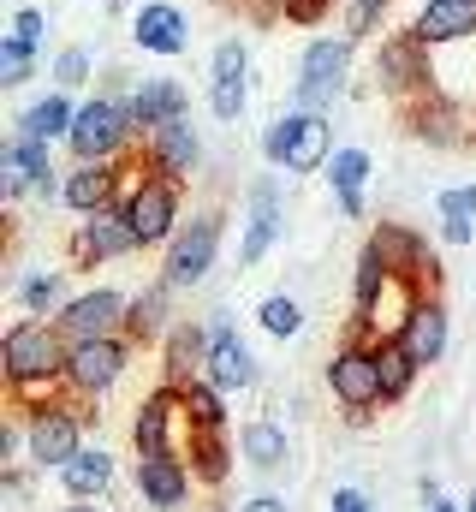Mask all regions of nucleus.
I'll use <instances>...</instances> for the list:
<instances>
[{"label":"nucleus","instance_id":"f257e3e1","mask_svg":"<svg viewBox=\"0 0 476 512\" xmlns=\"http://www.w3.org/2000/svg\"><path fill=\"white\" fill-rule=\"evenodd\" d=\"M66 352L72 340L60 334L54 316H18L0 340V370H6V393L18 411L66 399Z\"/></svg>","mask_w":476,"mask_h":512},{"label":"nucleus","instance_id":"f03ea898","mask_svg":"<svg viewBox=\"0 0 476 512\" xmlns=\"http://www.w3.org/2000/svg\"><path fill=\"white\" fill-rule=\"evenodd\" d=\"M352 66H357V36L346 30H328V36H310L304 54H298V78H292V108H310V114H334L352 90Z\"/></svg>","mask_w":476,"mask_h":512},{"label":"nucleus","instance_id":"7ed1b4c3","mask_svg":"<svg viewBox=\"0 0 476 512\" xmlns=\"http://www.w3.org/2000/svg\"><path fill=\"white\" fill-rule=\"evenodd\" d=\"M137 143H143V137H137V120H131V102H125V90L114 84V90L78 102L66 155H72V161H125Z\"/></svg>","mask_w":476,"mask_h":512},{"label":"nucleus","instance_id":"20e7f679","mask_svg":"<svg viewBox=\"0 0 476 512\" xmlns=\"http://www.w3.org/2000/svg\"><path fill=\"white\" fill-rule=\"evenodd\" d=\"M262 155L274 173H322L334 155V114H310V108H286L262 131Z\"/></svg>","mask_w":476,"mask_h":512},{"label":"nucleus","instance_id":"39448f33","mask_svg":"<svg viewBox=\"0 0 476 512\" xmlns=\"http://www.w3.org/2000/svg\"><path fill=\"white\" fill-rule=\"evenodd\" d=\"M119 203H125V215L137 227V245L143 251H167L173 233L185 227V185L167 179V173H137Z\"/></svg>","mask_w":476,"mask_h":512},{"label":"nucleus","instance_id":"423d86ee","mask_svg":"<svg viewBox=\"0 0 476 512\" xmlns=\"http://www.w3.org/2000/svg\"><path fill=\"white\" fill-rule=\"evenodd\" d=\"M84 453V399H48L24 411V459L36 471H60L66 459Z\"/></svg>","mask_w":476,"mask_h":512},{"label":"nucleus","instance_id":"0eeeda50","mask_svg":"<svg viewBox=\"0 0 476 512\" xmlns=\"http://www.w3.org/2000/svg\"><path fill=\"white\" fill-rule=\"evenodd\" d=\"M375 84H381V96H387V102L411 108L417 96H429V90H435V48H423L405 24H399V30H387V36H381V48H375Z\"/></svg>","mask_w":476,"mask_h":512},{"label":"nucleus","instance_id":"6e6552de","mask_svg":"<svg viewBox=\"0 0 476 512\" xmlns=\"http://www.w3.org/2000/svg\"><path fill=\"white\" fill-rule=\"evenodd\" d=\"M221 233H227V215H221V209L191 215V221L173 233L167 256H161V280H167L173 292L203 286V280H209V268H215V256H221Z\"/></svg>","mask_w":476,"mask_h":512},{"label":"nucleus","instance_id":"1a4fd4ad","mask_svg":"<svg viewBox=\"0 0 476 512\" xmlns=\"http://www.w3.org/2000/svg\"><path fill=\"white\" fill-rule=\"evenodd\" d=\"M328 393L346 405V417L363 423L375 405H387V393H381V370H375V346L363 340V334H346L340 346H334V358H328Z\"/></svg>","mask_w":476,"mask_h":512},{"label":"nucleus","instance_id":"9d476101","mask_svg":"<svg viewBox=\"0 0 476 512\" xmlns=\"http://www.w3.org/2000/svg\"><path fill=\"white\" fill-rule=\"evenodd\" d=\"M131 340L125 334H102V340H72V352H66V393L72 399H102V393H114L119 376L131 370Z\"/></svg>","mask_w":476,"mask_h":512},{"label":"nucleus","instance_id":"9b49d317","mask_svg":"<svg viewBox=\"0 0 476 512\" xmlns=\"http://www.w3.org/2000/svg\"><path fill=\"white\" fill-rule=\"evenodd\" d=\"M72 262L78 268H102V262H119V256H137V227H131V215H125V203L114 209H96V215H78V227H72Z\"/></svg>","mask_w":476,"mask_h":512},{"label":"nucleus","instance_id":"f8f14e48","mask_svg":"<svg viewBox=\"0 0 476 512\" xmlns=\"http://www.w3.org/2000/svg\"><path fill=\"white\" fill-rule=\"evenodd\" d=\"M280 233H286V203H280V179H274V173H262V179L250 185V197H244V233H238V262H244V268H256L262 256L280 245Z\"/></svg>","mask_w":476,"mask_h":512},{"label":"nucleus","instance_id":"ddd939ff","mask_svg":"<svg viewBox=\"0 0 476 512\" xmlns=\"http://www.w3.org/2000/svg\"><path fill=\"white\" fill-rule=\"evenodd\" d=\"M125 310L131 298L119 286H90V292H72L54 322L66 340H102V334H125Z\"/></svg>","mask_w":476,"mask_h":512},{"label":"nucleus","instance_id":"4468645a","mask_svg":"<svg viewBox=\"0 0 476 512\" xmlns=\"http://www.w3.org/2000/svg\"><path fill=\"white\" fill-rule=\"evenodd\" d=\"M131 42H137L143 54H155V60L191 54V18H185V6H179V0H143V6L131 12Z\"/></svg>","mask_w":476,"mask_h":512},{"label":"nucleus","instance_id":"2eb2a0df","mask_svg":"<svg viewBox=\"0 0 476 512\" xmlns=\"http://www.w3.org/2000/svg\"><path fill=\"white\" fill-rule=\"evenodd\" d=\"M369 251L381 256L393 274L423 280V286H435V274H441V262L429 256V239H423L417 227H405V221H375V227H369Z\"/></svg>","mask_w":476,"mask_h":512},{"label":"nucleus","instance_id":"dca6fc26","mask_svg":"<svg viewBox=\"0 0 476 512\" xmlns=\"http://www.w3.org/2000/svg\"><path fill=\"white\" fill-rule=\"evenodd\" d=\"M143 167H149V173H167V179H179V185H191V173L203 167V137L191 126V114H185V120H167L161 131L143 137Z\"/></svg>","mask_w":476,"mask_h":512},{"label":"nucleus","instance_id":"f3484780","mask_svg":"<svg viewBox=\"0 0 476 512\" xmlns=\"http://www.w3.org/2000/svg\"><path fill=\"white\" fill-rule=\"evenodd\" d=\"M405 120H411V137H423V143H435V149H459V143L476 131L471 114H465V102L447 96V90L417 96V102L405 108Z\"/></svg>","mask_w":476,"mask_h":512},{"label":"nucleus","instance_id":"a211bd4d","mask_svg":"<svg viewBox=\"0 0 476 512\" xmlns=\"http://www.w3.org/2000/svg\"><path fill=\"white\" fill-rule=\"evenodd\" d=\"M60 167H54V149L48 143H30V137H6L0 143V197L6 203H18V197H36V185L42 179H54Z\"/></svg>","mask_w":476,"mask_h":512},{"label":"nucleus","instance_id":"6ab92c4d","mask_svg":"<svg viewBox=\"0 0 476 512\" xmlns=\"http://www.w3.org/2000/svg\"><path fill=\"white\" fill-rule=\"evenodd\" d=\"M125 102H131L137 137H149V131H161L167 120H185L191 114V90L179 78H131L125 84Z\"/></svg>","mask_w":476,"mask_h":512},{"label":"nucleus","instance_id":"aec40b11","mask_svg":"<svg viewBox=\"0 0 476 512\" xmlns=\"http://www.w3.org/2000/svg\"><path fill=\"white\" fill-rule=\"evenodd\" d=\"M119 173H125V161H72V167H66V191H60V203H66L72 215L114 209L119 197H125Z\"/></svg>","mask_w":476,"mask_h":512},{"label":"nucleus","instance_id":"412c9836","mask_svg":"<svg viewBox=\"0 0 476 512\" xmlns=\"http://www.w3.org/2000/svg\"><path fill=\"white\" fill-rule=\"evenodd\" d=\"M399 340L411 346V358L429 370V364H441L447 358V340H453V316H447V298L429 286L423 298H417V310L405 316V328H399Z\"/></svg>","mask_w":476,"mask_h":512},{"label":"nucleus","instance_id":"4be33fe9","mask_svg":"<svg viewBox=\"0 0 476 512\" xmlns=\"http://www.w3.org/2000/svg\"><path fill=\"white\" fill-rule=\"evenodd\" d=\"M72 120H78L72 90H42V96H30V102L12 114V131H18V137H30V143L60 149V143L72 137Z\"/></svg>","mask_w":476,"mask_h":512},{"label":"nucleus","instance_id":"5701e85b","mask_svg":"<svg viewBox=\"0 0 476 512\" xmlns=\"http://www.w3.org/2000/svg\"><path fill=\"white\" fill-rule=\"evenodd\" d=\"M203 376L221 387V393H244V387H256V358H250V346L238 340V328L227 322V316L209 322V370H203Z\"/></svg>","mask_w":476,"mask_h":512},{"label":"nucleus","instance_id":"b1692460","mask_svg":"<svg viewBox=\"0 0 476 512\" xmlns=\"http://www.w3.org/2000/svg\"><path fill=\"white\" fill-rule=\"evenodd\" d=\"M191 489H197V477H191V465H185L179 453H161V459H137V495H143V507L179 512L185 501H191Z\"/></svg>","mask_w":476,"mask_h":512},{"label":"nucleus","instance_id":"393cba45","mask_svg":"<svg viewBox=\"0 0 476 512\" xmlns=\"http://www.w3.org/2000/svg\"><path fill=\"white\" fill-rule=\"evenodd\" d=\"M209 370V322H173L161 340V382L191 387Z\"/></svg>","mask_w":476,"mask_h":512},{"label":"nucleus","instance_id":"a878e982","mask_svg":"<svg viewBox=\"0 0 476 512\" xmlns=\"http://www.w3.org/2000/svg\"><path fill=\"white\" fill-rule=\"evenodd\" d=\"M423 48H447V42H471L476 36V0H429L417 6V18L405 24Z\"/></svg>","mask_w":476,"mask_h":512},{"label":"nucleus","instance_id":"bb28decb","mask_svg":"<svg viewBox=\"0 0 476 512\" xmlns=\"http://www.w3.org/2000/svg\"><path fill=\"white\" fill-rule=\"evenodd\" d=\"M328 185H334V203H340V215L346 221H363V197H369V173H375V161H369V149H357V143H340L334 155H328Z\"/></svg>","mask_w":476,"mask_h":512},{"label":"nucleus","instance_id":"cd10ccee","mask_svg":"<svg viewBox=\"0 0 476 512\" xmlns=\"http://www.w3.org/2000/svg\"><path fill=\"white\" fill-rule=\"evenodd\" d=\"M167 328H173V286L167 280H149L131 298V310H125V340L131 346H161Z\"/></svg>","mask_w":476,"mask_h":512},{"label":"nucleus","instance_id":"c85d7f7f","mask_svg":"<svg viewBox=\"0 0 476 512\" xmlns=\"http://www.w3.org/2000/svg\"><path fill=\"white\" fill-rule=\"evenodd\" d=\"M185 465H191V477H197L203 489H221V483L233 477V441H227V429H191Z\"/></svg>","mask_w":476,"mask_h":512},{"label":"nucleus","instance_id":"c756f323","mask_svg":"<svg viewBox=\"0 0 476 512\" xmlns=\"http://www.w3.org/2000/svg\"><path fill=\"white\" fill-rule=\"evenodd\" d=\"M54 477H60V489H66L72 501H102V495L114 489V453L84 447V453H78V459H66Z\"/></svg>","mask_w":476,"mask_h":512},{"label":"nucleus","instance_id":"7c9ffc66","mask_svg":"<svg viewBox=\"0 0 476 512\" xmlns=\"http://www.w3.org/2000/svg\"><path fill=\"white\" fill-rule=\"evenodd\" d=\"M238 453H244V465H256V471H280V465L292 459V441H286V429H280L274 417H250V423L238 429Z\"/></svg>","mask_w":476,"mask_h":512},{"label":"nucleus","instance_id":"2f4dec72","mask_svg":"<svg viewBox=\"0 0 476 512\" xmlns=\"http://www.w3.org/2000/svg\"><path fill=\"white\" fill-rule=\"evenodd\" d=\"M369 346H375V370H381V393H387V405H399V399L417 387L423 364L411 358V346H405L399 334H387V340H369Z\"/></svg>","mask_w":476,"mask_h":512},{"label":"nucleus","instance_id":"473e14b6","mask_svg":"<svg viewBox=\"0 0 476 512\" xmlns=\"http://www.w3.org/2000/svg\"><path fill=\"white\" fill-rule=\"evenodd\" d=\"M12 298H18V310L24 316H60L66 310V268H36V274H24L18 286H12Z\"/></svg>","mask_w":476,"mask_h":512},{"label":"nucleus","instance_id":"72a5a7b5","mask_svg":"<svg viewBox=\"0 0 476 512\" xmlns=\"http://www.w3.org/2000/svg\"><path fill=\"white\" fill-rule=\"evenodd\" d=\"M441 209V239L447 245H476V185H447L435 197Z\"/></svg>","mask_w":476,"mask_h":512},{"label":"nucleus","instance_id":"f704fd0d","mask_svg":"<svg viewBox=\"0 0 476 512\" xmlns=\"http://www.w3.org/2000/svg\"><path fill=\"white\" fill-rule=\"evenodd\" d=\"M185 417H191V429H227V393L209 376H197L185 387Z\"/></svg>","mask_w":476,"mask_h":512},{"label":"nucleus","instance_id":"c9c22d12","mask_svg":"<svg viewBox=\"0 0 476 512\" xmlns=\"http://www.w3.org/2000/svg\"><path fill=\"white\" fill-rule=\"evenodd\" d=\"M387 280H393V268L369 251V245H363V256H357V274H352V322H363V316H369V304L381 298V286H387Z\"/></svg>","mask_w":476,"mask_h":512},{"label":"nucleus","instance_id":"e433bc0d","mask_svg":"<svg viewBox=\"0 0 476 512\" xmlns=\"http://www.w3.org/2000/svg\"><path fill=\"white\" fill-rule=\"evenodd\" d=\"M256 322H262V334L292 340V334H304V304H298L292 292H268V298L256 304Z\"/></svg>","mask_w":476,"mask_h":512},{"label":"nucleus","instance_id":"4c0bfd02","mask_svg":"<svg viewBox=\"0 0 476 512\" xmlns=\"http://www.w3.org/2000/svg\"><path fill=\"white\" fill-rule=\"evenodd\" d=\"M48 78H54V90H84L90 78H96V54L84 48V42H72V48H60L54 60H48Z\"/></svg>","mask_w":476,"mask_h":512},{"label":"nucleus","instance_id":"58836bf2","mask_svg":"<svg viewBox=\"0 0 476 512\" xmlns=\"http://www.w3.org/2000/svg\"><path fill=\"white\" fill-rule=\"evenodd\" d=\"M250 108V78H209V114L221 126H238Z\"/></svg>","mask_w":476,"mask_h":512},{"label":"nucleus","instance_id":"ea45409f","mask_svg":"<svg viewBox=\"0 0 476 512\" xmlns=\"http://www.w3.org/2000/svg\"><path fill=\"white\" fill-rule=\"evenodd\" d=\"M30 78H36V48L0 36V84H6V90H24Z\"/></svg>","mask_w":476,"mask_h":512},{"label":"nucleus","instance_id":"a19ab883","mask_svg":"<svg viewBox=\"0 0 476 512\" xmlns=\"http://www.w3.org/2000/svg\"><path fill=\"white\" fill-rule=\"evenodd\" d=\"M209 78H250V42H244V36H221V42H215Z\"/></svg>","mask_w":476,"mask_h":512},{"label":"nucleus","instance_id":"79ce46f5","mask_svg":"<svg viewBox=\"0 0 476 512\" xmlns=\"http://www.w3.org/2000/svg\"><path fill=\"white\" fill-rule=\"evenodd\" d=\"M6 36L42 54V42H48V12H42V6H12V18H6Z\"/></svg>","mask_w":476,"mask_h":512},{"label":"nucleus","instance_id":"37998d69","mask_svg":"<svg viewBox=\"0 0 476 512\" xmlns=\"http://www.w3.org/2000/svg\"><path fill=\"white\" fill-rule=\"evenodd\" d=\"M393 12V0H346V36H375L381 30V18Z\"/></svg>","mask_w":476,"mask_h":512},{"label":"nucleus","instance_id":"c03bdc74","mask_svg":"<svg viewBox=\"0 0 476 512\" xmlns=\"http://www.w3.org/2000/svg\"><path fill=\"white\" fill-rule=\"evenodd\" d=\"M274 12H280L286 24H322V18L334 12V0H274Z\"/></svg>","mask_w":476,"mask_h":512},{"label":"nucleus","instance_id":"a18cd8bd","mask_svg":"<svg viewBox=\"0 0 476 512\" xmlns=\"http://www.w3.org/2000/svg\"><path fill=\"white\" fill-rule=\"evenodd\" d=\"M328 512H369V495L346 483V489H334V501H328Z\"/></svg>","mask_w":476,"mask_h":512},{"label":"nucleus","instance_id":"49530a36","mask_svg":"<svg viewBox=\"0 0 476 512\" xmlns=\"http://www.w3.org/2000/svg\"><path fill=\"white\" fill-rule=\"evenodd\" d=\"M238 512H292V507H286L280 495H256V501H244Z\"/></svg>","mask_w":476,"mask_h":512},{"label":"nucleus","instance_id":"de8ad7c7","mask_svg":"<svg viewBox=\"0 0 476 512\" xmlns=\"http://www.w3.org/2000/svg\"><path fill=\"white\" fill-rule=\"evenodd\" d=\"M465 512H476V489H471V501H465Z\"/></svg>","mask_w":476,"mask_h":512},{"label":"nucleus","instance_id":"09e8293b","mask_svg":"<svg viewBox=\"0 0 476 512\" xmlns=\"http://www.w3.org/2000/svg\"><path fill=\"white\" fill-rule=\"evenodd\" d=\"M66 512H96V507H66Z\"/></svg>","mask_w":476,"mask_h":512},{"label":"nucleus","instance_id":"8fccbe9b","mask_svg":"<svg viewBox=\"0 0 476 512\" xmlns=\"http://www.w3.org/2000/svg\"><path fill=\"white\" fill-rule=\"evenodd\" d=\"M209 6H233V0H209Z\"/></svg>","mask_w":476,"mask_h":512},{"label":"nucleus","instance_id":"3c124183","mask_svg":"<svg viewBox=\"0 0 476 512\" xmlns=\"http://www.w3.org/2000/svg\"><path fill=\"white\" fill-rule=\"evenodd\" d=\"M417 6H429V0H417Z\"/></svg>","mask_w":476,"mask_h":512},{"label":"nucleus","instance_id":"603ef678","mask_svg":"<svg viewBox=\"0 0 476 512\" xmlns=\"http://www.w3.org/2000/svg\"><path fill=\"white\" fill-rule=\"evenodd\" d=\"M114 6H125V0H114Z\"/></svg>","mask_w":476,"mask_h":512}]
</instances>
